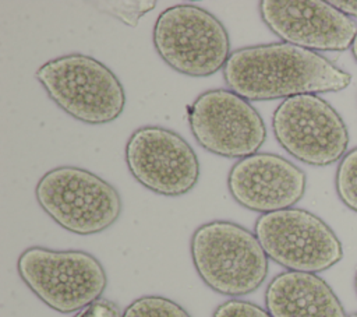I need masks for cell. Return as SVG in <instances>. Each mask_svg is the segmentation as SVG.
<instances>
[{
    "label": "cell",
    "mask_w": 357,
    "mask_h": 317,
    "mask_svg": "<svg viewBox=\"0 0 357 317\" xmlns=\"http://www.w3.org/2000/svg\"><path fill=\"white\" fill-rule=\"evenodd\" d=\"M223 81L248 102L284 101L342 91L350 85L351 75L317 52L273 42L231 52L223 67Z\"/></svg>",
    "instance_id": "cell-1"
},
{
    "label": "cell",
    "mask_w": 357,
    "mask_h": 317,
    "mask_svg": "<svg viewBox=\"0 0 357 317\" xmlns=\"http://www.w3.org/2000/svg\"><path fill=\"white\" fill-rule=\"evenodd\" d=\"M190 254L202 282L230 297L252 293L269 272V258L255 233L231 221L199 225L191 235Z\"/></svg>",
    "instance_id": "cell-2"
},
{
    "label": "cell",
    "mask_w": 357,
    "mask_h": 317,
    "mask_svg": "<svg viewBox=\"0 0 357 317\" xmlns=\"http://www.w3.org/2000/svg\"><path fill=\"white\" fill-rule=\"evenodd\" d=\"M35 77L61 110L82 123L106 124L124 110L123 84L106 64L92 56H59L43 63Z\"/></svg>",
    "instance_id": "cell-3"
},
{
    "label": "cell",
    "mask_w": 357,
    "mask_h": 317,
    "mask_svg": "<svg viewBox=\"0 0 357 317\" xmlns=\"http://www.w3.org/2000/svg\"><path fill=\"white\" fill-rule=\"evenodd\" d=\"M17 271L40 302L63 314L79 311L100 299L107 286L100 261L82 250L32 246L18 256Z\"/></svg>",
    "instance_id": "cell-4"
},
{
    "label": "cell",
    "mask_w": 357,
    "mask_h": 317,
    "mask_svg": "<svg viewBox=\"0 0 357 317\" xmlns=\"http://www.w3.org/2000/svg\"><path fill=\"white\" fill-rule=\"evenodd\" d=\"M39 207L63 229L89 236L110 228L121 215L123 200L114 186L78 168L57 166L35 186Z\"/></svg>",
    "instance_id": "cell-5"
},
{
    "label": "cell",
    "mask_w": 357,
    "mask_h": 317,
    "mask_svg": "<svg viewBox=\"0 0 357 317\" xmlns=\"http://www.w3.org/2000/svg\"><path fill=\"white\" fill-rule=\"evenodd\" d=\"M152 42L169 67L190 77L218 73L231 54L225 25L195 4H176L163 10L155 21Z\"/></svg>",
    "instance_id": "cell-6"
},
{
    "label": "cell",
    "mask_w": 357,
    "mask_h": 317,
    "mask_svg": "<svg viewBox=\"0 0 357 317\" xmlns=\"http://www.w3.org/2000/svg\"><path fill=\"white\" fill-rule=\"evenodd\" d=\"M254 233L268 258L287 271L317 274L337 264L343 247L332 228L303 208L262 214Z\"/></svg>",
    "instance_id": "cell-7"
},
{
    "label": "cell",
    "mask_w": 357,
    "mask_h": 317,
    "mask_svg": "<svg viewBox=\"0 0 357 317\" xmlns=\"http://www.w3.org/2000/svg\"><path fill=\"white\" fill-rule=\"evenodd\" d=\"M272 130L284 151L312 166H328L340 161L349 147V131L343 119L317 94L282 101L272 115Z\"/></svg>",
    "instance_id": "cell-8"
},
{
    "label": "cell",
    "mask_w": 357,
    "mask_h": 317,
    "mask_svg": "<svg viewBox=\"0 0 357 317\" xmlns=\"http://www.w3.org/2000/svg\"><path fill=\"white\" fill-rule=\"evenodd\" d=\"M188 126L195 141L208 152L243 159L266 140L259 112L230 89H208L188 106Z\"/></svg>",
    "instance_id": "cell-9"
},
{
    "label": "cell",
    "mask_w": 357,
    "mask_h": 317,
    "mask_svg": "<svg viewBox=\"0 0 357 317\" xmlns=\"http://www.w3.org/2000/svg\"><path fill=\"white\" fill-rule=\"evenodd\" d=\"M124 161L141 186L165 197L187 194L201 175L192 147L176 131L160 126L134 130L126 142Z\"/></svg>",
    "instance_id": "cell-10"
},
{
    "label": "cell",
    "mask_w": 357,
    "mask_h": 317,
    "mask_svg": "<svg viewBox=\"0 0 357 317\" xmlns=\"http://www.w3.org/2000/svg\"><path fill=\"white\" fill-rule=\"evenodd\" d=\"M258 11L279 39L312 52H342L351 47L357 34L354 20L329 1L262 0Z\"/></svg>",
    "instance_id": "cell-11"
},
{
    "label": "cell",
    "mask_w": 357,
    "mask_h": 317,
    "mask_svg": "<svg viewBox=\"0 0 357 317\" xmlns=\"http://www.w3.org/2000/svg\"><path fill=\"white\" fill-rule=\"evenodd\" d=\"M305 187L304 170L271 152L238 159L227 173V190L233 200L261 215L293 208L303 198Z\"/></svg>",
    "instance_id": "cell-12"
},
{
    "label": "cell",
    "mask_w": 357,
    "mask_h": 317,
    "mask_svg": "<svg viewBox=\"0 0 357 317\" xmlns=\"http://www.w3.org/2000/svg\"><path fill=\"white\" fill-rule=\"evenodd\" d=\"M272 317H349L329 283L311 272L283 271L265 289Z\"/></svg>",
    "instance_id": "cell-13"
},
{
    "label": "cell",
    "mask_w": 357,
    "mask_h": 317,
    "mask_svg": "<svg viewBox=\"0 0 357 317\" xmlns=\"http://www.w3.org/2000/svg\"><path fill=\"white\" fill-rule=\"evenodd\" d=\"M121 317H191L177 302L159 296L146 295L132 300L123 311Z\"/></svg>",
    "instance_id": "cell-14"
},
{
    "label": "cell",
    "mask_w": 357,
    "mask_h": 317,
    "mask_svg": "<svg viewBox=\"0 0 357 317\" xmlns=\"http://www.w3.org/2000/svg\"><path fill=\"white\" fill-rule=\"evenodd\" d=\"M335 189L340 201L357 212V148L346 152L340 159L335 176Z\"/></svg>",
    "instance_id": "cell-15"
},
{
    "label": "cell",
    "mask_w": 357,
    "mask_h": 317,
    "mask_svg": "<svg viewBox=\"0 0 357 317\" xmlns=\"http://www.w3.org/2000/svg\"><path fill=\"white\" fill-rule=\"evenodd\" d=\"M95 6L100 11L117 18L119 21L130 27H135L144 14L152 11L156 7V1H98Z\"/></svg>",
    "instance_id": "cell-16"
},
{
    "label": "cell",
    "mask_w": 357,
    "mask_h": 317,
    "mask_svg": "<svg viewBox=\"0 0 357 317\" xmlns=\"http://www.w3.org/2000/svg\"><path fill=\"white\" fill-rule=\"evenodd\" d=\"M212 317H272L266 309L248 300L229 299L220 303Z\"/></svg>",
    "instance_id": "cell-17"
},
{
    "label": "cell",
    "mask_w": 357,
    "mask_h": 317,
    "mask_svg": "<svg viewBox=\"0 0 357 317\" xmlns=\"http://www.w3.org/2000/svg\"><path fill=\"white\" fill-rule=\"evenodd\" d=\"M123 313L120 307L107 299H98L93 303L88 304L82 310L77 311L73 317H121Z\"/></svg>",
    "instance_id": "cell-18"
},
{
    "label": "cell",
    "mask_w": 357,
    "mask_h": 317,
    "mask_svg": "<svg viewBox=\"0 0 357 317\" xmlns=\"http://www.w3.org/2000/svg\"><path fill=\"white\" fill-rule=\"evenodd\" d=\"M329 3L346 17L357 18V0H331Z\"/></svg>",
    "instance_id": "cell-19"
},
{
    "label": "cell",
    "mask_w": 357,
    "mask_h": 317,
    "mask_svg": "<svg viewBox=\"0 0 357 317\" xmlns=\"http://www.w3.org/2000/svg\"><path fill=\"white\" fill-rule=\"evenodd\" d=\"M351 53H353L354 59L357 60V34H356V36H354V40H353V43H351Z\"/></svg>",
    "instance_id": "cell-20"
},
{
    "label": "cell",
    "mask_w": 357,
    "mask_h": 317,
    "mask_svg": "<svg viewBox=\"0 0 357 317\" xmlns=\"http://www.w3.org/2000/svg\"><path fill=\"white\" fill-rule=\"evenodd\" d=\"M354 285H356V292H357V272H356V278H354Z\"/></svg>",
    "instance_id": "cell-21"
},
{
    "label": "cell",
    "mask_w": 357,
    "mask_h": 317,
    "mask_svg": "<svg viewBox=\"0 0 357 317\" xmlns=\"http://www.w3.org/2000/svg\"><path fill=\"white\" fill-rule=\"evenodd\" d=\"M350 317H357V313H354V314H351Z\"/></svg>",
    "instance_id": "cell-22"
}]
</instances>
